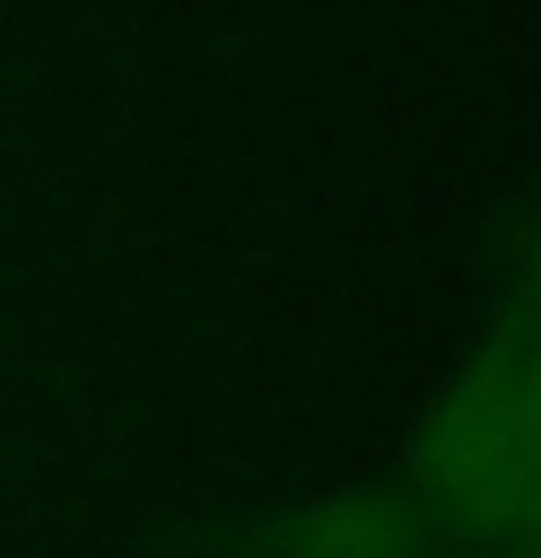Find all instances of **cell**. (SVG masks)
<instances>
[{"label":"cell","instance_id":"obj_1","mask_svg":"<svg viewBox=\"0 0 541 558\" xmlns=\"http://www.w3.org/2000/svg\"><path fill=\"white\" fill-rule=\"evenodd\" d=\"M419 477L483 530L541 535V343L495 349L443 396Z\"/></svg>","mask_w":541,"mask_h":558}]
</instances>
